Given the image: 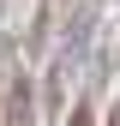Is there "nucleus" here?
<instances>
[{"label":"nucleus","mask_w":120,"mask_h":126,"mask_svg":"<svg viewBox=\"0 0 120 126\" xmlns=\"http://www.w3.org/2000/svg\"><path fill=\"white\" fill-rule=\"evenodd\" d=\"M0 126H36V90L18 66L0 72Z\"/></svg>","instance_id":"nucleus-1"},{"label":"nucleus","mask_w":120,"mask_h":126,"mask_svg":"<svg viewBox=\"0 0 120 126\" xmlns=\"http://www.w3.org/2000/svg\"><path fill=\"white\" fill-rule=\"evenodd\" d=\"M66 126H96V114H90V102H78V108H72V120Z\"/></svg>","instance_id":"nucleus-2"},{"label":"nucleus","mask_w":120,"mask_h":126,"mask_svg":"<svg viewBox=\"0 0 120 126\" xmlns=\"http://www.w3.org/2000/svg\"><path fill=\"white\" fill-rule=\"evenodd\" d=\"M108 126H120V108H114V120H108Z\"/></svg>","instance_id":"nucleus-3"}]
</instances>
